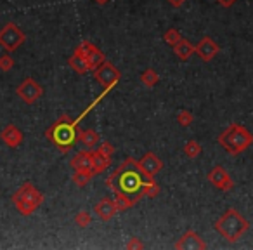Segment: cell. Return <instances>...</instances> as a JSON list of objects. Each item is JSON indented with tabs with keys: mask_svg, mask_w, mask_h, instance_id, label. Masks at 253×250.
Wrapping results in <instances>:
<instances>
[{
	"mask_svg": "<svg viewBox=\"0 0 253 250\" xmlns=\"http://www.w3.org/2000/svg\"><path fill=\"white\" fill-rule=\"evenodd\" d=\"M106 186L115 195H122L137 203L141 198H156L160 195V184L155 177L146 176L139 167V162L132 156L125 158L108 177Z\"/></svg>",
	"mask_w": 253,
	"mask_h": 250,
	"instance_id": "obj_1",
	"label": "cell"
},
{
	"mask_svg": "<svg viewBox=\"0 0 253 250\" xmlns=\"http://www.w3.org/2000/svg\"><path fill=\"white\" fill-rule=\"evenodd\" d=\"M78 118L70 115H61L56 122L45 131V138L56 146L59 151L68 153L78 143Z\"/></svg>",
	"mask_w": 253,
	"mask_h": 250,
	"instance_id": "obj_2",
	"label": "cell"
},
{
	"mask_svg": "<svg viewBox=\"0 0 253 250\" xmlns=\"http://www.w3.org/2000/svg\"><path fill=\"white\" fill-rule=\"evenodd\" d=\"M215 231L229 243H234L250 229V222L236 208H227L213 224Z\"/></svg>",
	"mask_w": 253,
	"mask_h": 250,
	"instance_id": "obj_3",
	"label": "cell"
},
{
	"mask_svg": "<svg viewBox=\"0 0 253 250\" xmlns=\"http://www.w3.org/2000/svg\"><path fill=\"white\" fill-rule=\"evenodd\" d=\"M217 141L229 155L236 156L241 155L253 145V134L239 123H231L224 132L218 134Z\"/></svg>",
	"mask_w": 253,
	"mask_h": 250,
	"instance_id": "obj_4",
	"label": "cell"
},
{
	"mask_svg": "<svg viewBox=\"0 0 253 250\" xmlns=\"http://www.w3.org/2000/svg\"><path fill=\"white\" fill-rule=\"evenodd\" d=\"M11 200H12V203L16 205L19 214L28 217V215H32L33 212L39 210L40 205H42L43 200H45V197H43L42 191H39L35 186H33V183L26 181V183H23L21 186H19V190L12 195Z\"/></svg>",
	"mask_w": 253,
	"mask_h": 250,
	"instance_id": "obj_5",
	"label": "cell"
},
{
	"mask_svg": "<svg viewBox=\"0 0 253 250\" xmlns=\"http://www.w3.org/2000/svg\"><path fill=\"white\" fill-rule=\"evenodd\" d=\"M25 40H26L25 32L12 21L5 23L2 26V30H0V47L7 50L9 54L18 50L25 44Z\"/></svg>",
	"mask_w": 253,
	"mask_h": 250,
	"instance_id": "obj_6",
	"label": "cell"
},
{
	"mask_svg": "<svg viewBox=\"0 0 253 250\" xmlns=\"http://www.w3.org/2000/svg\"><path fill=\"white\" fill-rule=\"evenodd\" d=\"M120 77H122L120 70L113 63H109L108 59H106L104 63L101 64V66L94 70L95 82H97L99 85H102V89H104V91H108V92L111 91V89L115 87L116 84H118Z\"/></svg>",
	"mask_w": 253,
	"mask_h": 250,
	"instance_id": "obj_7",
	"label": "cell"
},
{
	"mask_svg": "<svg viewBox=\"0 0 253 250\" xmlns=\"http://www.w3.org/2000/svg\"><path fill=\"white\" fill-rule=\"evenodd\" d=\"M16 94L23 99L26 104H35L40 98L43 96V87L35 80V78L28 77L16 87Z\"/></svg>",
	"mask_w": 253,
	"mask_h": 250,
	"instance_id": "obj_8",
	"label": "cell"
},
{
	"mask_svg": "<svg viewBox=\"0 0 253 250\" xmlns=\"http://www.w3.org/2000/svg\"><path fill=\"white\" fill-rule=\"evenodd\" d=\"M207 179H208V183L213 184L218 191H231L232 188H234V181H232L231 174L222 165H215L213 169L208 172Z\"/></svg>",
	"mask_w": 253,
	"mask_h": 250,
	"instance_id": "obj_9",
	"label": "cell"
},
{
	"mask_svg": "<svg viewBox=\"0 0 253 250\" xmlns=\"http://www.w3.org/2000/svg\"><path fill=\"white\" fill-rule=\"evenodd\" d=\"M173 249H177V250H205L207 249V243L203 242V238H201L196 231L187 229V231L175 242Z\"/></svg>",
	"mask_w": 253,
	"mask_h": 250,
	"instance_id": "obj_10",
	"label": "cell"
},
{
	"mask_svg": "<svg viewBox=\"0 0 253 250\" xmlns=\"http://www.w3.org/2000/svg\"><path fill=\"white\" fill-rule=\"evenodd\" d=\"M0 141L4 143L7 148L16 150L25 143V134H23L21 129L16 127L14 123H9V125H5V127L2 129V132H0Z\"/></svg>",
	"mask_w": 253,
	"mask_h": 250,
	"instance_id": "obj_11",
	"label": "cell"
},
{
	"mask_svg": "<svg viewBox=\"0 0 253 250\" xmlns=\"http://www.w3.org/2000/svg\"><path fill=\"white\" fill-rule=\"evenodd\" d=\"M194 52L201 57V61L210 63V61L213 59L218 52H220V47H218V44L215 42L213 39H210V37H203V39L196 44V47H194Z\"/></svg>",
	"mask_w": 253,
	"mask_h": 250,
	"instance_id": "obj_12",
	"label": "cell"
},
{
	"mask_svg": "<svg viewBox=\"0 0 253 250\" xmlns=\"http://www.w3.org/2000/svg\"><path fill=\"white\" fill-rule=\"evenodd\" d=\"M82 49H84L85 52V57H87V63H88V70L94 71L95 68H99L102 63L106 61V56L102 50H99V47H95L92 42H88V40H84V42H80Z\"/></svg>",
	"mask_w": 253,
	"mask_h": 250,
	"instance_id": "obj_13",
	"label": "cell"
},
{
	"mask_svg": "<svg viewBox=\"0 0 253 250\" xmlns=\"http://www.w3.org/2000/svg\"><path fill=\"white\" fill-rule=\"evenodd\" d=\"M139 167H141V170L146 174V176L155 177L156 174L162 172L163 162H162V158H160L158 155H155L153 151H148L141 160H139Z\"/></svg>",
	"mask_w": 253,
	"mask_h": 250,
	"instance_id": "obj_14",
	"label": "cell"
},
{
	"mask_svg": "<svg viewBox=\"0 0 253 250\" xmlns=\"http://www.w3.org/2000/svg\"><path fill=\"white\" fill-rule=\"evenodd\" d=\"M68 64H70L71 70L77 71L78 75H85V73H88V71H90V70H88L87 57H85V52H84V49H82L80 44L75 47L73 54L68 57Z\"/></svg>",
	"mask_w": 253,
	"mask_h": 250,
	"instance_id": "obj_15",
	"label": "cell"
},
{
	"mask_svg": "<svg viewBox=\"0 0 253 250\" xmlns=\"http://www.w3.org/2000/svg\"><path fill=\"white\" fill-rule=\"evenodd\" d=\"M94 212H95V215L104 222L111 221V219L118 214V210H116V207H115V201L109 200V198L99 200L97 203L94 205Z\"/></svg>",
	"mask_w": 253,
	"mask_h": 250,
	"instance_id": "obj_16",
	"label": "cell"
},
{
	"mask_svg": "<svg viewBox=\"0 0 253 250\" xmlns=\"http://www.w3.org/2000/svg\"><path fill=\"white\" fill-rule=\"evenodd\" d=\"M90 162H92V172H94V176L106 172V170L111 167V158L102 155V153L97 151V150L90 151Z\"/></svg>",
	"mask_w": 253,
	"mask_h": 250,
	"instance_id": "obj_17",
	"label": "cell"
},
{
	"mask_svg": "<svg viewBox=\"0 0 253 250\" xmlns=\"http://www.w3.org/2000/svg\"><path fill=\"white\" fill-rule=\"evenodd\" d=\"M70 167L75 170V172H77V170H88V172H92L90 151H88V150H82V151H78L77 155L71 158Z\"/></svg>",
	"mask_w": 253,
	"mask_h": 250,
	"instance_id": "obj_18",
	"label": "cell"
},
{
	"mask_svg": "<svg viewBox=\"0 0 253 250\" xmlns=\"http://www.w3.org/2000/svg\"><path fill=\"white\" fill-rule=\"evenodd\" d=\"M173 54H175L180 61H187L194 54V46L187 39H180L179 42L173 46Z\"/></svg>",
	"mask_w": 253,
	"mask_h": 250,
	"instance_id": "obj_19",
	"label": "cell"
},
{
	"mask_svg": "<svg viewBox=\"0 0 253 250\" xmlns=\"http://www.w3.org/2000/svg\"><path fill=\"white\" fill-rule=\"evenodd\" d=\"M78 143H80L85 150H92L99 143V134L94 131V129L78 131Z\"/></svg>",
	"mask_w": 253,
	"mask_h": 250,
	"instance_id": "obj_20",
	"label": "cell"
},
{
	"mask_svg": "<svg viewBox=\"0 0 253 250\" xmlns=\"http://www.w3.org/2000/svg\"><path fill=\"white\" fill-rule=\"evenodd\" d=\"M201 153H203V148H201V145L196 139H191V141H187L186 145H184V155H186L187 158L194 160V158H198Z\"/></svg>",
	"mask_w": 253,
	"mask_h": 250,
	"instance_id": "obj_21",
	"label": "cell"
},
{
	"mask_svg": "<svg viewBox=\"0 0 253 250\" xmlns=\"http://www.w3.org/2000/svg\"><path fill=\"white\" fill-rule=\"evenodd\" d=\"M141 82L148 89H151V87H155V85H158V82H160L158 71H155L153 68H148V70H144L141 73Z\"/></svg>",
	"mask_w": 253,
	"mask_h": 250,
	"instance_id": "obj_22",
	"label": "cell"
},
{
	"mask_svg": "<svg viewBox=\"0 0 253 250\" xmlns=\"http://www.w3.org/2000/svg\"><path fill=\"white\" fill-rule=\"evenodd\" d=\"M92 177H94V174L88 172V170H77V172L73 174V183L77 184L78 188H85L92 181Z\"/></svg>",
	"mask_w": 253,
	"mask_h": 250,
	"instance_id": "obj_23",
	"label": "cell"
},
{
	"mask_svg": "<svg viewBox=\"0 0 253 250\" xmlns=\"http://www.w3.org/2000/svg\"><path fill=\"white\" fill-rule=\"evenodd\" d=\"M113 201H115V207H116V210H118V212H125V210H128V208H132L135 205L134 200H130V198H126V197H122V195H115Z\"/></svg>",
	"mask_w": 253,
	"mask_h": 250,
	"instance_id": "obj_24",
	"label": "cell"
},
{
	"mask_svg": "<svg viewBox=\"0 0 253 250\" xmlns=\"http://www.w3.org/2000/svg\"><path fill=\"white\" fill-rule=\"evenodd\" d=\"M180 39H182V35H180L177 28H169L165 33H163V42L169 44V46H172V47L175 46Z\"/></svg>",
	"mask_w": 253,
	"mask_h": 250,
	"instance_id": "obj_25",
	"label": "cell"
},
{
	"mask_svg": "<svg viewBox=\"0 0 253 250\" xmlns=\"http://www.w3.org/2000/svg\"><path fill=\"white\" fill-rule=\"evenodd\" d=\"M193 122H194V116L189 109H180L177 113V123H179L180 127H189Z\"/></svg>",
	"mask_w": 253,
	"mask_h": 250,
	"instance_id": "obj_26",
	"label": "cell"
},
{
	"mask_svg": "<svg viewBox=\"0 0 253 250\" xmlns=\"http://www.w3.org/2000/svg\"><path fill=\"white\" fill-rule=\"evenodd\" d=\"M90 222H92L90 212H87V210L77 212V215H75V224H78L80 228H87V226L90 224Z\"/></svg>",
	"mask_w": 253,
	"mask_h": 250,
	"instance_id": "obj_27",
	"label": "cell"
},
{
	"mask_svg": "<svg viewBox=\"0 0 253 250\" xmlns=\"http://www.w3.org/2000/svg\"><path fill=\"white\" fill-rule=\"evenodd\" d=\"M14 68V59L7 54H2L0 56V71H11Z\"/></svg>",
	"mask_w": 253,
	"mask_h": 250,
	"instance_id": "obj_28",
	"label": "cell"
},
{
	"mask_svg": "<svg viewBox=\"0 0 253 250\" xmlns=\"http://www.w3.org/2000/svg\"><path fill=\"white\" fill-rule=\"evenodd\" d=\"M97 151H101L102 155H106V156H109V158H111L113 153H115V146H113L111 143L104 141V143H101V145H99Z\"/></svg>",
	"mask_w": 253,
	"mask_h": 250,
	"instance_id": "obj_29",
	"label": "cell"
},
{
	"mask_svg": "<svg viewBox=\"0 0 253 250\" xmlns=\"http://www.w3.org/2000/svg\"><path fill=\"white\" fill-rule=\"evenodd\" d=\"M126 249H137V250H141V249H144V243L141 242V238H137V236H132L130 238V242L126 243Z\"/></svg>",
	"mask_w": 253,
	"mask_h": 250,
	"instance_id": "obj_30",
	"label": "cell"
},
{
	"mask_svg": "<svg viewBox=\"0 0 253 250\" xmlns=\"http://www.w3.org/2000/svg\"><path fill=\"white\" fill-rule=\"evenodd\" d=\"M215 2H217L218 5H222L224 9H229V7H232V5H234L238 0H215Z\"/></svg>",
	"mask_w": 253,
	"mask_h": 250,
	"instance_id": "obj_31",
	"label": "cell"
},
{
	"mask_svg": "<svg viewBox=\"0 0 253 250\" xmlns=\"http://www.w3.org/2000/svg\"><path fill=\"white\" fill-rule=\"evenodd\" d=\"M172 7H175V9H179V7H182L184 5V2H187V0H167Z\"/></svg>",
	"mask_w": 253,
	"mask_h": 250,
	"instance_id": "obj_32",
	"label": "cell"
},
{
	"mask_svg": "<svg viewBox=\"0 0 253 250\" xmlns=\"http://www.w3.org/2000/svg\"><path fill=\"white\" fill-rule=\"evenodd\" d=\"M95 4H99V5H106L109 2V0H94Z\"/></svg>",
	"mask_w": 253,
	"mask_h": 250,
	"instance_id": "obj_33",
	"label": "cell"
}]
</instances>
